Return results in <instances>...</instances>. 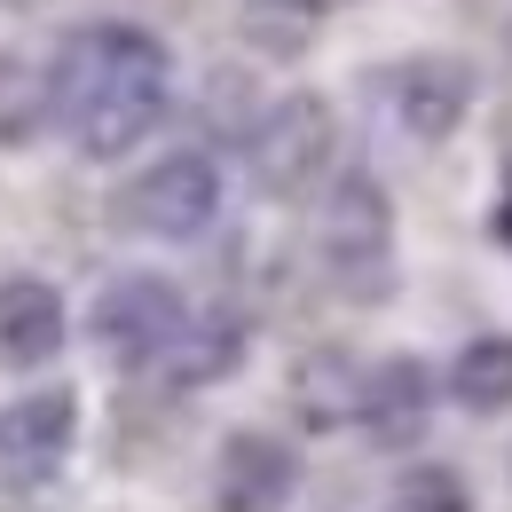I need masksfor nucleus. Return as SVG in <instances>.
Wrapping results in <instances>:
<instances>
[{"mask_svg": "<svg viewBox=\"0 0 512 512\" xmlns=\"http://www.w3.org/2000/svg\"><path fill=\"white\" fill-rule=\"evenodd\" d=\"M379 512H473V489H465V473L442 465V457H410V465L386 481Z\"/></svg>", "mask_w": 512, "mask_h": 512, "instance_id": "15", "label": "nucleus"}, {"mask_svg": "<svg viewBox=\"0 0 512 512\" xmlns=\"http://www.w3.org/2000/svg\"><path fill=\"white\" fill-rule=\"evenodd\" d=\"M505 465H512V457H505Z\"/></svg>", "mask_w": 512, "mask_h": 512, "instance_id": "17", "label": "nucleus"}, {"mask_svg": "<svg viewBox=\"0 0 512 512\" xmlns=\"http://www.w3.org/2000/svg\"><path fill=\"white\" fill-rule=\"evenodd\" d=\"M442 394L473 418H505L512 410V331H473L442 371Z\"/></svg>", "mask_w": 512, "mask_h": 512, "instance_id": "12", "label": "nucleus"}, {"mask_svg": "<svg viewBox=\"0 0 512 512\" xmlns=\"http://www.w3.org/2000/svg\"><path fill=\"white\" fill-rule=\"evenodd\" d=\"M316 268L355 308H379L394 292V205H386L379 174H363V166L331 174V190L316 197Z\"/></svg>", "mask_w": 512, "mask_h": 512, "instance_id": "2", "label": "nucleus"}, {"mask_svg": "<svg viewBox=\"0 0 512 512\" xmlns=\"http://www.w3.org/2000/svg\"><path fill=\"white\" fill-rule=\"evenodd\" d=\"M245 347H253V323L237 316V308H197V323H190V339H182V355H174V371H166V386H221V379H237Z\"/></svg>", "mask_w": 512, "mask_h": 512, "instance_id": "13", "label": "nucleus"}, {"mask_svg": "<svg viewBox=\"0 0 512 512\" xmlns=\"http://www.w3.org/2000/svg\"><path fill=\"white\" fill-rule=\"evenodd\" d=\"M79 442V394L71 386H32L0 402V489H48L71 465Z\"/></svg>", "mask_w": 512, "mask_h": 512, "instance_id": "7", "label": "nucleus"}, {"mask_svg": "<svg viewBox=\"0 0 512 512\" xmlns=\"http://www.w3.org/2000/svg\"><path fill=\"white\" fill-rule=\"evenodd\" d=\"M434 402H442L434 363L386 355V363H371V379H363V418H355V434L371 449H418V434L434 426Z\"/></svg>", "mask_w": 512, "mask_h": 512, "instance_id": "9", "label": "nucleus"}, {"mask_svg": "<svg viewBox=\"0 0 512 512\" xmlns=\"http://www.w3.org/2000/svg\"><path fill=\"white\" fill-rule=\"evenodd\" d=\"M64 339H71V308L48 276H32V268L0 276V371H40L64 355Z\"/></svg>", "mask_w": 512, "mask_h": 512, "instance_id": "10", "label": "nucleus"}, {"mask_svg": "<svg viewBox=\"0 0 512 512\" xmlns=\"http://www.w3.org/2000/svg\"><path fill=\"white\" fill-rule=\"evenodd\" d=\"M0 8H32V0H0Z\"/></svg>", "mask_w": 512, "mask_h": 512, "instance_id": "16", "label": "nucleus"}, {"mask_svg": "<svg viewBox=\"0 0 512 512\" xmlns=\"http://www.w3.org/2000/svg\"><path fill=\"white\" fill-rule=\"evenodd\" d=\"M292 489H300V457L284 434L245 426L213 449V512H284Z\"/></svg>", "mask_w": 512, "mask_h": 512, "instance_id": "8", "label": "nucleus"}, {"mask_svg": "<svg viewBox=\"0 0 512 512\" xmlns=\"http://www.w3.org/2000/svg\"><path fill=\"white\" fill-rule=\"evenodd\" d=\"M245 142V174H253L260 197H308V190H331L339 174V111L323 103L316 87H292L276 103H260L253 127L237 134Z\"/></svg>", "mask_w": 512, "mask_h": 512, "instance_id": "4", "label": "nucleus"}, {"mask_svg": "<svg viewBox=\"0 0 512 512\" xmlns=\"http://www.w3.org/2000/svg\"><path fill=\"white\" fill-rule=\"evenodd\" d=\"M371 95H379V111L394 119V134L449 142V134L465 127L481 79H473V64H457V56H394V64L371 71Z\"/></svg>", "mask_w": 512, "mask_h": 512, "instance_id": "6", "label": "nucleus"}, {"mask_svg": "<svg viewBox=\"0 0 512 512\" xmlns=\"http://www.w3.org/2000/svg\"><path fill=\"white\" fill-rule=\"evenodd\" d=\"M166 111H174V48L150 24L95 16L64 32V48L48 56V127L95 166L150 142Z\"/></svg>", "mask_w": 512, "mask_h": 512, "instance_id": "1", "label": "nucleus"}, {"mask_svg": "<svg viewBox=\"0 0 512 512\" xmlns=\"http://www.w3.org/2000/svg\"><path fill=\"white\" fill-rule=\"evenodd\" d=\"M190 323H197V308L182 300L174 276L127 268V276H111L87 300V347L111 371H127V379H166L174 355H182V339H190Z\"/></svg>", "mask_w": 512, "mask_h": 512, "instance_id": "3", "label": "nucleus"}, {"mask_svg": "<svg viewBox=\"0 0 512 512\" xmlns=\"http://www.w3.org/2000/svg\"><path fill=\"white\" fill-rule=\"evenodd\" d=\"M323 8H331V0H245V8H237V32H245V48L268 56V64H300L323 40Z\"/></svg>", "mask_w": 512, "mask_h": 512, "instance_id": "14", "label": "nucleus"}, {"mask_svg": "<svg viewBox=\"0 0 512 512\" xmlns=\"http://www.w3.org/2000/svg\"><path fill=\"white\" fill-rule=\"evenodd\" d=\"M119 221L150 245H197L221 221V166L205 150H158L150 166H134L119 182Z\"/></svg>", "mask_w": 512, "mask_h": 512, "instance_id": "5", "label": "nucleus"}, {"mask_svg": "<svg viewBox=\"0 0 512 512\" xmlns=\"http://www.w3.org/2000/svg\"><path fill=\"white\" fill-rule=\"evenodd\" d=\"M363 363L347 355V347H308L300 363H292V418H300V434H339V426H355L363 418Z\"/></svg>", "mask_w": 512, "mask_h": 512, "instance_id": "11", "label": "nucleus"}]
</instances>
